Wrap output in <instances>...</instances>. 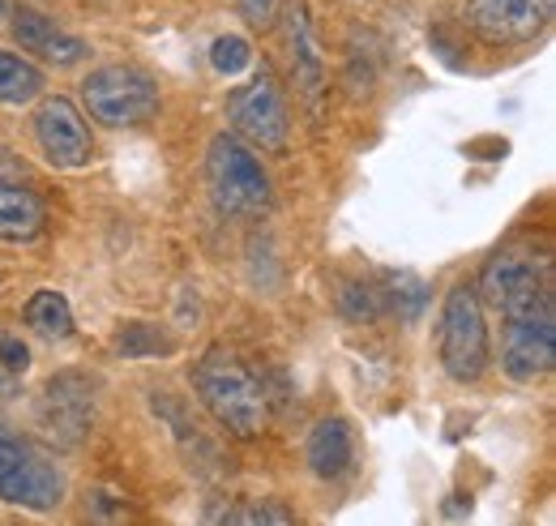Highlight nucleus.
I'll use <instances>...</instances> for the list:
<instances>
[{
	"label": "nucleus",
	"instance_id": "nucleus-3",
	"mask_svg": "<svg viewBox=\"0 0 556 526\" xmlns=\"http://www.w3.org/2000/svg\"><path fill=\"white\" fill-rule=\"evenodd\" d=\"M81 103L99 125L134 129V125H146L159 112V86L146 68L103 65L81 82Z\"/></svg>",
	"mask_w": 556,
	"mask_h": 526
},
{
	"label": "nucleus",
	"instance_id": "nucleus-18",
	"mask_svg": "<svg viewBox=\"0 0 556 526\" xmlns=\"http://www.w3.org/2000/svg\"><path fill=\"white\" fill-rule=\"evenodd\" d=\"M116 347L125 355H167L172 351V342L163 334H154V326H121Z\"/></svg>",
	"mask_w": 556,
	"mask_h": 526
},
{
	"label": "nucleus",
	"instance_id": "nucleus-5",
	"mask_svg": "<svg viewBox=\"0 0 556 526\" xmlns=\"http://www.w3.org/2000/svg\"><path fill=\"white\" fill-rule=\"evenodd\" d=\"M65 488L70 484L56 462L0 428V501L22 510H56L65 501Z\"/></svg>",
	"mask_w": 556,
	"mask_h": 526
},
{
	"label": "nucleus",
	"instance_id": "nucleus-8",
	"mask_svg": "<svg viewBox=\"0 0 556 526\" xmlns=\"http://www.w3.org/2000/svg\"><path fill=\"white\" fill-rule=\"evenodd\" d=\"M476 291H480V300H488L505 322L509 317H522V313H531V309H540V304L553 300L548 287H544L540 265L531 262V258H522V253H496L484 265Z\"/></svg>",
	"mask_w": 556,
	"mask_h": 526
},
{
	"label": "nucleus",
	"instance_id": "nucleus-13",
	"mask_svg": "<svg viewBox=\"0 0 556 526\" xmlns=\"http://www.w3.org/2000/svg\"><path fill=\"white\" fill-rule=\"evenodd\" d=\"M308 466H313V475H321V479H339V475L348 471L351 466L348 419L330 415V419H321V424L313 428V437H308Z\"/></svg>",
	"mask_w": 556,
	"mask_h": 526
},
{
	"label": "nucleus",
	"instance_id": "nucleus-6",
	"mask_svg": "<svg viewBox=\"0 0 556 526\" xmlns=\"http://www.w3.org/2000/svg\"><path fill=\"white\" fill-rule=\"evenodd\" d=\"M227 121H231V129H236L240 141H253L257 150H282L287 146L291 116H287V99H282L270 68H257L253 82L231 90Z\"/></svg>",
	"mask_w": 556,
	"mask_h": 526
},
{
	"label": "nucleus",
	"instance_id": "nucleus-10",
	"mask_svg": "<svg viewBox=\"0 0 556 526\" xmlns=\"http://www.w3.org/2000/svg\"><path fill=\"white\" fill-rule=\"evenodd\" d=\"M35 137H39V150L52 167H86L94 159V137L86 116L73 108L70 99H43L35 108Z\"/></svg>",
	"mask_w": 556,
	"mask_h": 526
},
{
	"label": "nucleus",
	"instance_id": "nucleus-2",
	"mask_svg": "<svg viewBox=\"0 0 556 526\" xmlns=\"http://www.w3.org/2000/svg\"><path fill=\"white\" fill-rule=\"evenodd\" d=\"M206 176L214 205L223 214L236 218H257L270 210V176L262 167V159L236 137V133H218L206 150Z\"/></svg>",
	"mask_w": 556,
	"mask_h": 526
},
{
	"label": "nucleus",
	"instance_id": "nucleus-1",
	"mask_svg": "<svg viewBox=\"0 0 556 526\" xmlns=\"http://www.w3.org/2000/svg\"><path fill=\"white\" fill-rule=\"evenodd\" d=\"M198 394L206 402V411L236 437H262L270 424V398L266 386L257 381V373L236 360L231 351L214 347L206 360L198 364Z\"/></svg>",
	"mask_w": 556,
	"mask_h": 526
},
{
	"label": "nucleus",
	"instance_id": "nucleus-22",
	"mask_svg": "<svg viewBox=\"0 0 556 526\" xmlns=\"http://www.w3.org/2000/svg\"><path fill=\"white\" fill-rule=\"evenodd\" d=\"M240 4V13H244V22H253L257 30H270L278 22V13H282V4L287 0H236Z\"/></svg>",
	"mask_w": 556,
	"mask_h": 526
},
{
	"label": "nucleus",
	"instance_id": "nucleus-15",
	"mask_svg": "<svg viewBox=\"0 0 556 526\" xmlns=\"http://www.w3.org/2000/svg\"><path fill=\"white\" fill-rule=\"evenodd\" d=\"M43 90V68H35L26 57H13L0 48V103H30Z\"/></svg>",
	"mask_w": 556,
	"mask_h": 526
},
{
	"label": "nucleus",
	"instance_id": "nucleus-4",
	"mask_svg": "<svg viewBox=\"0 0 556 526\" xmlns=\"http://www.w3.org/2000/svg\"><path fill=\"white\" fill-rule=\"evenodd\" d=\"M441 364L454 381H476L488 368V326L476 283H454L441 309Z\"/></svg>",
	"mask_w": 556,
	"mask_h": 526
},
{
	"label": "nucleus",
	"instance_id": "nucleus-19",
	"mask_svg": "<svg viewBox=\"0 0 556 526\" xmlns=\"http://www.w3.org/2000/svg\"><path fill=\"white\" fill-rule=\"evenodd\" d=\"M223 523H278L287 526L291 523V514L275 505V501H262V505H240V510H227L223 514Z\"/></svg>",
	"mask_w": 556,
	"mask_h": 526
},
{
	"label": "nucleus",
	"instance_id": "nucleus-7",
	"mask_svg": "<svg viewBox=\"0 0 556 526\" xmlns=\"http://www.w3.org/2000/svg\"><path fill=\"white\" fill-rule=\"evenodd\" d=\"M556 364V313L553 300L522 313V317H509L505 329V351H501V368L509 381H540L548 377Z\"/></svg>",
	"mask_w": 556,
	"mask_h": 526
},
{
	"label": "nucleus",
	"instance_id": "nucleus-21",
	"mask_svg": "<svg viewBox=\"0 0 556 526\" xmlns=\"http://www.w3.org/2000/svg\"><path fill=\"white\" fill-rule=\"evenodd\" d=\"M0 368L9 377H22L30 368V347L22 338H13V334H0Z\"/></svg>",
	"mask_w": 556,
	"mask_h": 526
},
{
	"label": "nucleus",
	"instance_id": "nucleus-12",
	"mask_svg": "<svg viewBox=\"0 0 556 526\" xmlns=\"http://www.w3.org/2000/svg\"><path fill=\"white\" fill-rule=\"evenodd\" d=\"M48 227V210L39 193L17 180H0V240H35Z\"/></svg>",
	"mask_w": 556,
	"mask_h": 526
},
{
	"label": "nucleus",
	"instance_id": "nucleus-24",
	"mask_svg": "<svg viewBox=\"0 0 556 526\" xmlns=\"http://www.w3.org/2000/svg\"><path fill=\"white\" fill-rule=\"evenodd\" d=\"M4 17H9V4H4V0H0V22H4Z\"/></svg>",
	"mask_w": 556,
	"mask_h": 526
},
{
	"label": "nucleus",
	"instance_id": "nucleus-14",
	"mask_svg": "<svg viewBox=\"0 0 556 526\" xmlns=\"http://www.w3.org/2000/svg\"><path fill=\"white\" fill-rule=\"evenodd\" d=\"M26 326L35 329V334H43V338H70L73 334L70 300L61 291H52V287L35 291L30 304H26Z\"/></svg>",
	"mask_w": 556,
	"mask_h": 526
},
{
	"label": "nucleus",
	"instance_id": "nucleus-11",
	"mask_svg": "<svg viewBox=\"0 0 556 526\" xmlns=\"http://www.w3.org/2000/svg\"><path fill=\"white\" fill-rule=\"evenodd\" d=\"M13 39L30 52V57H43V61H52V65H77V61H86L90 57V48L70 35V30H61L52 17H43L39 9H13Z\"/></svg>",
	"mask_w": 556,
	"mask_h": 526
},
{
	"label": "nucleus",
	"instance_id": "nucleus-23",
	"mask_svg": "<svg viewBox=\"0 0 556 526\" xmlns=\"http://www.w3.org/2000/svg\"><path fill=\"white\" fill-rule=\"evenodd\" d=\"M0 180H17V159L9 150H0Z\"/></svg>",
	"mask_w": 556,
	"mask_h": 526
},
{
	"label": "nucleus",
	"instance_id": "nucleus-9",
	"mask_svg": "<svg viewBox=\"0 0 556 526\" xmlns=\"http://www.w3.org/2000/svg\"><path fill=\"white\" fill-rule=\"evenodd\" d=\"M556 0H467V26L492 43V48H514L531 43L548 22H553Z\"/></svg>",
	"mask_w": 556,
	"mask_h": 526
},
{
	"label": "nucleus",
	"instance_id": "nucleus-20",
	"mask_svg": "<svg viewBox=\"0 0 556 526\" xmlns=\"http://www.w3.org/2000/svg\"><path fill=\"white\" fill-rule=\"evenodd\" d=\"M377 309H381V304H377V291H372V287H364V283H348V296H343V313H348V317H355V322H364V317H368V322H372V317H377Z\"/></svg>",
	"mask_w": 556,
	"mask_h": 526
},
{
	"label": "nucleus",
	"instance_id": "nucleus-16",
	"mask_svg": "<svg viewBox=\"0 0 556 526\" xmlns=\"http://www.w3.org/2000/svg\"><path fill=\"white\" fill-rule=\"evenodd\" d=\"M291 48H295V57H300V68H304V90L308 95H317L321 90V57H317V43H313V35H308V17H304V9H295L291 13Z\"/></svg>",
	"mask_w": 556,
	"mask_h": 526
},
{
	"label": "nucleus",
	"instance_id": "nucleus-17",
	"mask_svg": "<svg viewBox=\"0 0 556 526\" xmlns=\"http://www.w3.org/2000/svg\"><path fill=\"white\" fill-rule=\"evenodd\" d=\"M210 65L218 68V73H227V77L253 68V48H249V39H240V35L214 39V43H210Z\"/></svg>",
	"mask_w": 556,
	"mask_h": 526
}]
</instances>
